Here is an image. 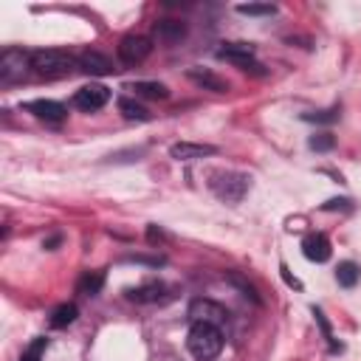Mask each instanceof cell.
I'll list each match as a JSON object with an SVG mask.
<instances>
[{
    "mask_svg": "<svg viewBox=\"0 0 361 361\" xmlns=\"http://www.w3.org/2000/svg\"><path fill=\"white\" fill-rule=\"evenodd\" d=\"M164 237H166V234H164L161 228H155V226L147 228V240H149V243H158V240H164Z\"/></svg>",
    "mask_w": 361,
    "mask_h": 361,
    "instance_id": "cell-26",
    "label": "cell"
},
{
    "mask_svg": "<svg viewBox=\"0 0 361 361\" xmlns=\"http://www.w3.org/2000/svg\"><path fill=\"white\" fill-rule=\"evenodd\" d=\"M130 90H135V96H144V99H166L169 96L166 85H161V82H133Z\"/></svg>",
    "mask_w": 361,
    "mask_h": 361,
    "instance_id": "cell-16",
    "label": "cell"
},
{
    "mask_svg": "<svg viewBox=\"0 0 361 361\" xmlns=\"http://www.w3.org/2000/svg\"><path fill=\"white\" fill-rule=\"evenodd\" d=\"M102 285H104V274H102V271H87V274H82V279L76 282V290L85 293V296H96V293L102 290Z\"/></svg>",
    "mask_w": 361,
    "mask_h": 361,
    "instance_id": "cell-15",
    "label": "cell"
},
{
    "mask_svg": "<svg viewBox=\"0 0 361 361\" xmlns=\"http://www.w3.org/2000/svg\"><path fill=\"white\" fill-rule=\"evenodd\" d=\"M79 316V310H76V305H71V302H65V305H59V307H54V313H51V327H68L73 319Z\"/></svg>",
    "mask_w": 361,
    "mask_h": 361,
    "instance_id": "cell-17",
    "label": "cell"
},
{
    "mask_svg": "<svg viewBox=\"0 0 361 361\" xmlns=\"http://www.w3.org/2000/svg\"><path fill=\"white\" fill-rule=\"evenodd\" d=\"M338 118V110H322V113H305V121H336Z\"/></svg>",
    "mask_w": 361,
    "mask_h": 361,
    "instance_id": "cell-24",
    "label": "cell"
},
{
    "mask_svg": "<svg viewBox=\"0 0 361 361\" xmlns=\"http://www.w3.org/2000/svg\"><path fill=\"white\" fill-rule=\"evenodd\" d=\"M186 76H189L195 85L206 87V90H214V93H226V90H228V82H226V79H220V76H214L212 71H203V68H189V71H186Z\"/></svg>",
    "mask_w": 361,
    "mask_h": 361,
    "instance_id": "cell-13",
    "label": "cell"
},
{
    "mask_svg": "<svg viewBox=\"0 0 361 361\" xmlns=\"http://www.w3.org/2000/svg\"><path fill=\"white\" fill-rule=\"evenodd\" d=\"M118 110H121L124 118H135V121H147L149 118V113L133 99H118Z\"/></svg>",
    "mask_w": 361,
    "mask_h": 361,
    "instance_id": "cell-20",
    "label": "cell"
},
{
    "mask_svg": "<svg viewBox=\"0 0 361 361\" xmlns=\"http://www.w3.org/2000/svg\"><path fill=\"white\" fill-rule=\"evenodd\" d=\"M237 11L248 14V17H268V14L276 11V6H271V3H243V6H237Z\"/></svg>",
    "mask_w": 361,
    "mask_h": 361,
    "instance_id": "cell-21",
    "label": "cell"
},
{
    "mask_svg": "<svg viewBox=\"0 0 361 361\" xmlns=\"http://www.w3.org/2000/svg\"><path fill=\"white\" fill-rule=\"evenodd\" d=\"M161 293H164V285L152 282V285H144V288H133L130 299H135V302H158Z\"/></svg>",
    "mask_w": 361,
    "mask_h": 361,
    "instance_id": "cell-19",
    "label": "cell"
},
{
    "mask_svg": "<svg viewBox=\"0 0 361 361\" xmlns=\"http://www.w3.org/2000/svg\"><path fill=\"white\" fill-rule=\"evenodd\" d=\"M76 65H79L76 56H71V54H65V51H56V48H45V51H34V54H31V71H34L37 76L56 79V76L71 73Z\"/></svg>",
    "mask_w": 361,
    "mask_h": 361,
    "instance_id": "cell-2",
    "label": "cell"
},
{
    "mask_svg": "<svg viewBox=\"0 0 361 361\" xmlns=\"http://www.w3.org/2000/svg\"><path fill=\"white\" fill-rule=\"evenodd\" d=\"M189 316L192 322H206V324H223L228 319V310L212 299H192L189 302Z\"/></svg>",
    "mask_w": 361,
    "mask_h": 361,
    "instance_id": "cell-7",
    "label": "cell"
},
{
    "mask_svg": "<svg viewBox=\"0 0 361 361\" xmlns=\"http://www.w3.org/2000/svg\"><path fill=\"white\" fill-rule=\"evenodd\" d=\"M25 110L34 113L37 118H45V121H62L65 113H68L65 104H59V102H54V99H34V102L25 104Z\"/></svg>",
    "mask_w": 361,
    "mask_h": 361,
    "instance_id": "cell-12",
    "label": "cell"
},
{
    "mask_svg": "<svg viewBox=\"0 0 361 361\" xmlns=\"http://www.w3.org/2000/svg\"><path fill=\"white\" fill-rule=\"evenodd\" d=\"M330 240L322 234V231H316V234H307L305 240H302V254L310 259V262H327L330 259Z\"/></svg>",
    "mask_w": 361,
    "mask_h": 361,
    "instance_id": "cell-9",
    "label": "cell"
},
{
    "mask_svg": "<svg viewBox=\"0 0 361 361\" xmlns=\"http://www.w3.org/2000/svg\"><path fill=\"white\" fill-rule=\"evenodd\" d=\"M186 347H189V353H192L195 358L212 361V358H217L220 350H223V333H220V327H214V324L192 322L189 336H186Z\"/></svg>",
    "mask_w": 361,
    "mask_h": 361,
    "instance_id": "cell-1",
    "label": "cell"
},
{
    "mask_svg": "<svg viewBox=\"0 0 361 361\" xmlns=\"http://www.w3.org/2000/svg\"><path fill=\"white\" fill-rule=\"evenodd\" d=\"M149 51H152V42H149L147 37H141V34H127V37H121V42H118V59L127 62V65L144 62V59L149 56Z\"/></svg>",
    "mask_w": 361,
    "mask_h": 361,
    "instance_id": "cell-6",
    "label": "cell"
},
{
    "mask_svg": "<svg viewBox=\"0 0 361 361\" xmlns=\"http://www.w3.org/2000/svg\"><path fill=\"white\" fill-rule=\"evenodd\" d=\"M333 147V135L330 133H319L310 138V149H330Z\"/></svg>",
    "mask_w": 361,
    "mask_h": 361,
    "instance_id": "cell-25",
    "label": "cell"
},
{
    "mask_svg": "<svg viewBox=\"0 0 361 361\" xmlns=\"http://www.w3.org/2000/svg\"><path fill=\"white\" fill-rule=\"evenodd\" d=\"M228 282H231V285H237V288H240V290H243L245 296H251L254 302H259V296H257V290H254V288H251V285H248V282H245V279H243L240 274H231V276H228Z\"/></svg>",
    "mask_w": 361,
    "mask_h": 361,
    "instance_id": "cell-23",
    "label": "cell"
},
{
    "mask_svg": "<svg viewBox=\"0 0 361 361\" xmlns=\"http://www.w3.org/2000/svg\"><path fill=\"white\" fill-rule=\"evenodd\" d=\"M217 56L231 62V65H237L245 73H257V76L265 73L262 65L254 62V45H248V42H226L223 48H217Z\"/></svg>",
    "mask_w": 361,
    "mask_h": 361,
    "instance_id": "cell-4",
    "label": "cell"
},
{
    "mask_svg": "<svg viewBox=\"0 0 361 361\" xmlns=\"http://www.w3.org/2000/svg\"><path fill=\"white\" fill-rule=\"evenodd\" d=\"M358 276H361V271H358V265L350 262V259L336 268V279H338V285H344V288H353V285L358 282Z\"/></svg>",
    "mask_w": 361,
    "mask_h": 361,
    "instance_id": "cell-18",
    "label": "cell"
},
{
    "mask_svg": "<svg viewBox=\"0 0 361 361\" xmlns=\"http://www.w3.org/2000/svg\"><path fill=\"white\" fill-rule=\"evenodd\" d=\"M217 147L212 144H195V141H178L169 147V155L175 161H195V158H203V155H214Z\"/></svg>",
    "mask_w": 361,
    "mask_h": 361,
    "instance_id": "cell-11",
    "label": "cell"
},
{
    "mask_svg": "<svg viewBox=\"0 0 361 361\" xmlns=\"http://www.w3.org/2000/svg\"><path fill=\"white\" fill-rule=\"evenodd\" d=\"M45 347H48V338H45V336H42V338H34V341L28 344V350L23 353V358H20V361H42Z\"/></svg>",
    "mask_w": 361,
    "mask_h": 361,
    "instance_id": "cell-22",
    "label": "cell"
},
{
    "mask_svg": "<svg viewBox=\"0 0 361 361\" xmlns=\"http://www.w3.org/2000/svg\"><path fill=\"white\" fill-rule=\"evenodd\" d=\"M31 68V54L20 51V48H8L0 56V79L3 82H17L25 76V71Z\"/></svg>",
    "mask_w": 361,
    "mask_h": 361,
    "instance_id": "cell-5",
    "label": "cell"
},
{
    "mask_svg": "<svg viewBox=\"0 0 361 361\" xmlns=\"http://www.w3.org/2000/svg\"><path fill=\"white\" fill-rule=\"evenodd\" d=\"M107 99H110V90H107L104 85H85V87H79V90L73 93V104H76L79 110H87V113L104 107Z\"/></svg>",
    "mask_w": 361,
    "mask_h": 361,
    "instance_id": "cell-8",
    "label": "cell"
},
{
    "mask_svg": "<svg viewBox=\"0 0 361 361\" xmlns=\"http://www.w3.org/2000/svg\"><path fill=\"white\" fill-rule=\"evenodd\" d=\"M209 186H212V192H214L220 200L237 203V200H243V195L248 192V175H243V172H212Z\"/></svg>",
    "mask_w": 361,
    "mask_h": 361,
    "instance_id": "cell-3",
    "label": "cell"
},
{
    "mask_svg": "<svg viewBox=\"0 0 361 361\" xmlns=\"http://www.w3.org/2000/svg\"><path fill=\"white\" fill-rule=\"evenodd\" d=\"M76 59H79V71H85L90 76H107V73H113V62L104 54H99V51H85Z\"/></svg>",
    "mask_w": 361,
    "mask_h": 361,
    "instance_id": "cell-10",
    "label": "cell"
},
{
    "mask_svg": "<svg viewBox=\"0 0 361 361\" xmlns=\"http://www.w3.org/2000/svg\"><path fill=\"white\" fill-rule=\"evenodd\" d=\"M152 34H155V39H158V42L172 45V42H178V39L186 34V25H183V23H178V20H161V23H155V25H152Z\"/></svg>",
    "mask_w": 361,
    "mask_h": 361,
    "instance_id": "cell-14",
    "label": "cell"
}]
</instances>
